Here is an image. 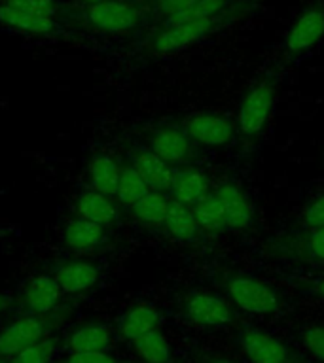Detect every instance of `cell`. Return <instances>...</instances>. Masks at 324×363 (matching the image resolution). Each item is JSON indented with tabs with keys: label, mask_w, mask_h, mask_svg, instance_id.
Wrapping results in <instances>:
<instances>
[{
	"label": "cell",
	"mask_w": 324,
	"mask_h": 363,
	"mask_svg": "<svg viewBox=\"0 0 324 363\" xmlns=\"http://www.w3.org/2000/svg\"><path fill=\"white\" fill-rule=\"evenodd\" d=\"M193 208L195 220H198L199 229L207 233H222L227 231V214L224 210V204L215 193H209L207 197L201 199Z\"/></svg>",
	"instance_id": "603a6c76"
},
{
	"label": "cell",
	"mask_w": 324,
	"mask_h": 363,
	"mask_svg": "<svg viewBox=\"0 0 324 363\" xmlns=\"http://www.w3.org/2000/svg\"><path fill=\"white\" fill-rule=\"evenodd\" d=\"M133 352L142 363H171L173 357L169 340L165 339V335L159 329H153L133 340Z\"/></svg>",
	"instance_id": "cb8c5ba5"
},
{
	"label": "cell",
	"mask_w": 324,
	"mask_h": 363,
	"mask_svg": "<svg viewBox=\"0 0 324 363\" xmlns=\"http://www.w3.org/2000/svg\"><path fill=\"white\" fill-rule=\"evenodd\" d=\"M85 17L91 27L104 34L129 33L141 23V11L124 0H102L87 6Z\"/></svg>",
	"instance_id": "5b68a950"
},
{
	"label": "cell",
	"mask_w": 324,
	"mask_h": 363,
	"mask_svg": "<svg viewBox=\"0 0 324 363\" xmlns=\"http://www.w3.org/2000/svg\"><path fill=\"white\" fill-rule=\"evenodd\" d=\"M324 36V10L309 8L301 11L286 34V50L292 55H300L311 50Z\"/></svg>",
	"instance_id": "30bf717a"
},
{
	"label": "cell",
	"mask_w": 324,
	"mask_h": 363,
	"mask_svg": "<svg viewBox=\"0 0 324 363\" xmlns=\"http://www.w3.org/2000/svg\"><path fill=\"white\" fill-rule=\"evenodd\" d=\"M55 0H2L0 25L28 36H48L57 28Z\"/></svg>",
	"instance_id": "6da1fadb"
},
{
	"label": "cell",
	"mask_w": 324,
	"mask_h": 363,
	"mask_svg": "<svg viewBox=\"0 0 324 363\" xmlns=\"http://www.w3.org/2000/svg\"><path fill=\"white\" fill-rule=\"evenodd\" d=\"M150 150L169 164H178L192 157L193 140L184 133V129L161 127L153 130L150 138Z\"/></svg>",
	"instance_id": "7c38bea8"
},
{
	"label": "cell",
	"mask_w": 324,
	"mask_h": 363,
	"mask_svg": "<svg viewBox=\"0 0 324 363\" xmlns=\"http://www.w3.org/2000/svg\"><path fill=\"white\" fill-rule=\"evenodd\" d=\"M55 354V342L51 339H42L36 345L11 356V363H51Z\"/></svg>",
	"instance_id": "4316f807"
},
{
	"label": "cell",
	"mask_w": 324,
	"mask_h": 363,
	"mask_svg": "<svg viewBox=\"0 0 324 363\" xmlns=\"http://www.w3.org/2000/svg\"><path fill=\"white\" fill-rule=\"evenodd\" d=\"M148 191H152V189L148 187V184L144 182L141 172H139L133 164L122 167L118 189H116V195H114V197H118L119 203L125 204V206H133V204H135L141 197H144Z\"/></svg>",
	"instance_id": "484cf974"
},
{
	"label": "cell",
	"mask_w": 324,
	"mask_h": 363,
	"mask_svg": "<svg viewBox=\"0 0 324 363\" xmlns=\"http://www.w3.org/2000/svg\"><path fill=\"white\" fill-rule=\"evenodd\" d=\"M0 363H6V362H4V359H0Z\"/></svg>",
	"instance_id": "8d00e7d4"
},
{
	"label": "cell",
	"mask_w": 324,
	"mask_h": 363,
	"mask_svg": "<svg viewBox=\"0 0 324 363\" xmlns=\"http://www.w3.org/2000/svg\"><path fill=\"white\" fill-rule=\"evenodd\" d=\"M45 325L40 316L25 314L10 322L0 331V357L16 356L17 352L36 345L44 339Z\"/></svg>",
	"instance_id": "ba28073f"
},
{
	"label": "cell",
	"mask_w": 324,
	"mask_h": 363,
	"mask_svg": "<svg viewBox=\"0 0 324 363\" xmlns=\"http://www.w3.org/2000/svg\"><path fill=\"white\" fill-rule=\"evenodd\" d=\"M215 195L224 204V210L227 214V227L232 231H244L252 225V221H254L252 203L235 184H222L215 191Z\"/></svg>",
	"instance_id": "9a60e30c"
},
{
	"label": "cell",
	"mask_w": 324,
	"mask_h": 363,
	"mask_svg": "<svg viewBox=\"0 0 324 363\" xmlns=\"http://www.w3.org/2000/svg\"><path fill=\"white\" fill-rule=\"evenodd\" d=\"M107 238L104 225L85 218H72L63 227V242L74 252H90V250L101 246Z\"/></svg>",
	"instance_id": "2e32d148"
},
{
	"label": "cell",
	"mask_w": 324,
	"mask_h": 363,
	"mask_svg": "<svg viewBox=\"0 0 324 363\" xmlns=\"http://www.w3.org/2000/svg\"><path fill=\"white\" fill-rule=\"evenodd\" d=\"M6 305H8V301H6V297L2 294H0V312L4 311L6 308Z\"/></svg>",
	"instance_id": "e575fe53"
},
{
	"label": "cell",
	"mask_w": 324,
	"mask_h": 363,
	"mask_svg": "<svg viewBox=\"0 0 324 363\" xmlns=\"http://www.w3.org/2000/svg\"><path fill=\"white\" fill-rule=\"evenodd\" d=\"M303 221L311 229L324 227V193H320L317 199H313L311 203L307 204V208L303 210Z\"/></svg>",
	"instance_id": "f546056e"
},
{
	"label": "cell",
	"mask_w": 324,
	"mask_h": 363,
	"mask_svg": "<svg viewBox=\"0 0 324 363\" xmlns=\"http://www.w3.org/2000/svg\"><path fill=\"white\" fill-rule=\"evenodd\" d=\"M207 363H235V362H232L230 357H212V359H209Z\"/></svg>",
	"instance_id": "d6a6232c"
},
{
	"label": "cell",
	"mask_w": 324,
	"mask_h": 363,
	"mask_svg": "<svg viewBox=\"0 0 324 363\" xmlns=\"http://www.w3.org/2000/svg\"><path fill=\"white\" fill-rule=\"evenodd\" d=\"M186 318L198 328L220 329L235 320V312L230 301L216 294L192 291L184 301Z\"/></svg>",
	"instance_id": "277c9868"
},
{
	"label": "cell",
	"mask_w": 324,
	"mask_h": 363,
	"mask_svg": "<svg viewBox=\"0 0 324 363\" xmlns=\"http://www.w3.org/2000/svg\"><path fill=\"white\" fill-rule=\"evenodd\" d=\"M199 0H159V10L163 11L165 23L176 21L192 10Z\"/></svg>",
	"instance_id": "f1b7e54d"
},
{
	"label": "cell",
	"mask_w": 324,
	"mask_h": 363,
	"mask_svg": "<svg viewBox=\"0 0 324 363\" xmlns=\"http://www.w3.org/2000/svg\"><path fill=\"white\" fill-rule=\"evenodd\" d=\"M101 271L95 263L85 259H72L63 263L55 272V280L65 294L78 295L90 291L99 282Z\"/></svg>",
	"instance_id": "4fadbf2b"
},
{
	"label": "cell",
	"mask_w": 324,
	"mask_h": 363,
	"mask_svg": "<svg viewBox=\"0 0 324 363\" xmlns=\"http://www.w3.org/2000/svg\"><path fill=\"white\" fill-rule=\"evenodd\" d=\"M119 172H122V167L118 164V161L110 157V155H107V153L93 155L90 164H87V174H90L93 189L99 193H104L108 197L116 195Z\"/></svg>",
	"instance_id": "ffe728a7"
},
{
	"label": "cell",
	"mask_w": 324,
	"mask_h": 363,
	"mask_svg": "<svg viewBox=\"0 0 324 363\" xmlns=\"http://www.w3.org/2000/svg\"><path fill=\"white\" fill-rule=\"evenodd\" d=\"M309 252L315 259L324 261V227H318V229H313V233L309 235Z\"/></svg>",
	"instance_id": "1f68e13d"
},
{
	"label": "cell",
	"mask_w": 324,
	"mask_h": 363,
	"mask_svg": "<svg viewBox=\"0 0 324 363\" xmlns=\"http://www.w3.org/2000/svg\"><path fill=\"white\" fill-rule=\"evenodd\" d=\"M171 193H173V199L178 203L195 206L201 199L209 195V180L203 172L195 169L175 170V180H173Z\"/></svg>",
	"instance_id": "ac0fdd59"
},
{
	"label": "cell",
	"mask_w": 324,
	"mask_h": 363,
	"mask_svg": "<svg viewBox=\"0 0 324 363\" xmlns=\"http://www.w3.org/2000/svg\"><path fill=\"white\" fill-rule=\"evenodd\" d=\"M239 350L249 363H294L288 345L261 328H243L237 335Z\"/></svg>",
	"instance_id": "7a4b0ae2"
},
{
	"label": "cell",
	"mask_w": 324,
	"mask_h": 363,
	"mask_svg": "<svg viewBox=\"0 0 324 363\" xmlns=\"http://www.w3.org/2000/svg\"><path fill=\"white\" fill-rule=\"evenodd\" d=\"M131 164L141 172V176L152 191H171L173 180H175V169H173V164L156 155L152 150H136L133 153V163Z\"/></svg>",
	"instance_id": "5bb4252c"
},
{
	"label": "cell",
	"mask_w": 324,
	"mask_h": 363,
	"mask_svg": "<svg viewBox=\"0 0 324 363\" xmlns=\"http://www.w3.org/2000/svg\"><path fill=\"white\" fill-rule=\"evenodd\" d=\"M301 345L317 362L324 363V325H307L301 329Z\"/></svg>",
	"instance_id": "83f0119b"
},
{
	"label": "cell",
	"mask_w": 324,
	"mask_h": 363,
	"mask_svg": "<svg viewBox=\"0 0 324 363\" xmlns=\"http://www.w3.org/2000/svg\"><path fill=\"white\" fill-rule=\"evenodd\" d=\"M171 201L165 197V193L159 191H148L144 197H141L133 206L131 212L135 216L136 220L148 225H159L163 223L169 212Z\"/></svg>",
	"instance_id": "d4e9b609"
},
{
	"label": "cell",
	"mask_w": 324,
	"mask_h": 363,
	"mask_svg": "<svg viewBox=\"0 0 324 363\" xmlns=\"http://www.w3.org/2000/svg\"><path fill=\"white\" fill-rule=\"evenodd\" d=\"M82 2L87 6H91V4H99V2H102V0H82Z\"/></svg>",
	"instance_id": "d590c367"
},
{
	"label": "cell",
	"mask_w": 324,
	"mask_h": 363,
	"mask_svg": "<svg viewBox=\"0 0 324 363\" xmlns=\"http://www.w3.org/2000/svg\"><path fill=\"white\" fill-rule=\"evenodd\" d=\"M76 214L101 225H110L118 218V208L112 199L99 191H84L76 199Z\"/></svg>",
	"instance_id": "d6986e66"
},
{
	"label": "cell",
	"mask_w": 324,
	"mask_h": 363,
	"mask_svg": "<svg viewBox=\"0 0 324 363\" xmlns=\"http://www.w3.org/2000/svg\"><path fill=\"white\" fill-rule=\"evenodd\" d=\"M315 289H317L318 297H320V299L324 301V280H320V282H318L317 286H315Z\"/></svg>",
	"instance_id": "836d02e7"
},
{
	"label": "cell",
	"mask_w": 324,
	"mask_h": 363,
	"mask_svg": "<svg viewBox=\"0 0 324 363\" xmlns=\"http://www.w3.org/2000/svg\"><path fill=\"white\" fill-rule=\"evenodd\" d=\"M215 27V19H188V21L165 23V27L156 34L152 48L159 55H169L198 44Z\"/></svg>",
	"instance_id": "8992f818"
},
{
	"label": "cell",
	"mask_w": 324,
	"mask_h": 363,
	"mask_svg": "<svg viewBox=\"0 0 324 363\" xmlns=\"http://www.w3.org/2000/svg\"><path fill=\"white\" fill-rule=\"evenodd\" d=\"M163 225L171 237L178 240V242H192L199 229L192 206L178 203L175 199L171 201L169 212H167Z\"/></svg>",
	"instance_id": "7402d4cb"
},
{
	"label": "cell",
	"mask_w": 324,
	"mask_h": 363,
	"mask_svg": "<svg viewBox=\"0 0 324 363\" xmlns=\"http://www.w3.org/2000/svg\"><path fill=\"white\" fill-rule=\"evenodd\" d=\"M184 133H186L193 142L201 146H224L233 138V125L230 119L218 113L201 112L193 113L184 123Z\"/></svg>",
	"instance_id": "9c48e42d"
},
{
	"label": "cell",
	"mask_w": 324,
	"mask_h": 363,
	"mask_svg": "<svg viewBox=\"0 0 324 363\" xmlns=\"http://www.w3.org/2000/svg\"><path fill=\"white\" fill-rule=\"evenodd\" d=\"M159 323H161V314L158 308L150 305H136L122 314V318L118 320V333L125 340L133 342L142 335L158 329Z\"/></svg>",
	"instance_id": "e0dca14e"
},
{
	"label": "cell",
	"mask_w": 324,
	"mask_h": 363,
	"mask_svg": "<svg viewBox=\"0 0 324 363\" xmlns=\"http://www.w3.org/2000/svg\"><path fill=\"white\" fill-rule=\"evenodd\" d=\"M67 363H119V359L114 357L108 350L72 352L67 357Z\"/></svg>",
	"instance_id": "4dcf8cb0"
},
{
	"label": "cell",
	"mask_w": 324,
	"mask_h": 363,
	"mask_svg": "<svg viewBox=\"0 0 324 363\" xmlns=\"http://www.w3.org/2000/svg\"><path fill=\"white\" fill-rule=\"evenodd\" d=\"M275 104V89L271 84L261 82L244 95L237 113L239 130L244 136L258 135L266 127Z\"/></svg>",
	"instance_id": "52a82bcc"
},
{
	"label": "cell",
	"mask_w": 324,
	"mask_h": 363,
	"mask_svg": "<svg viewBox=\"0 0 324 363\" xmlns=\"http://www.w3.org/2000/svg\"><path fill=\"white\" fill-rule=\"evenodd\" d=\"M112 346V331L104 323H84L68 335V348L72 352L108 350Z\"/></svg>",
	"instance_id": "44dd1931"
},
{
	"label": "cell",
	"mask_w": 324,
	"mask_h": 363,
	"mask_svg": "<svg viewBox=\"0 0 324 363\" xmlns=\"http://www.w3.org/2000/svg\"><path fill=\"white\" fill-rule=\"evenodd\" d=\"M61 294L63 289L59 288L55 277L38 274V277L31 278L27 286L23 288L21 305L27 311V314L44 316L59 305Z\"/></svg>",
	"instance_id": "8fae6325"
},
{
	"label": "cell",
	"mask_w": 324,
	"mask_h": 363,
	"mask_svg": "<svg viewBox=\"0 0 324 363\" xmlns=\"http://www.w3.org/2000/svg\"><path fill=\"white\" fill-rule=\"evenodd\" d=\"M227 295L233 305L243 312L266 316L279 308V297L267 284L249 277H235L227 282Z\"/></svg>",
	"instance_id": "3957f363"
}]
</instances>
